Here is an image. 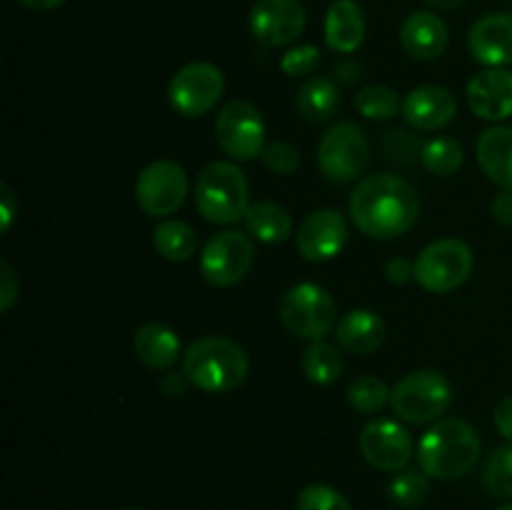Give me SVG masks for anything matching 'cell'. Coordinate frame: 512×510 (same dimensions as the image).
Returning a JSON list of instances; mask_svg holds the SVG:
<instances>
[{
	"instance_id": "cell-1",
	"label": "cell",
	"mask_w": 512,
	"mask_h": 510,
	"mask_svg": "<svg viewBox=\"0 0 512 510\" xmlns=\"http://www.w3.org/2000/svg\"><path fill=\"white\" fill-rule=\"evenodd\" d=\"M348 208L360 233L373 240H393L418 223L420 198L403 175L378 173L355 185Z\"/></svg>"
},
{
	"instance_id": "cell-2",
	"label": "cell",
	"mask_w": 512,
	"mask_h": 510,
	"mask_svg": "<svg viewBox=\"0 0 512 510\" xmlns=\"http://www.w3.org/2000/svg\"><path fill=\"white\" fill-rule=\"evenodd\" d=\"M480 448L478 430L468 420L440 418L420 438V470L435 480H460L478 465Z\"/></svg>"
},
{
	"instance_id": "cell-3",
	"label": "cell",
	"mask_w": 512,
	"mask_h": 510,
	"mask_svg": "<svg viewBox=\"0 0 512 510\" xmlns=\"http://www.w3.org/2000/svg\"><path fill=\"white\" fill-rule=\"evenodd\" d=\"M248 370V353L223 335H205L183 353V375L203 393H230L243 385Z\"/></svg>"
},
{
	"instance_id": "cell-4",
	"label": "cell",
	"mask_w": 512,
	"mask_h": 510,
	"mask_svg": "<svg viewBox=\"0 0 512 510\" xmlns=\"http://www.w3.org/2000/svg\"><path fill=\"white\" fill-rule=\"evenodd\" d=\"M195 208L215 225L243 220L250 208V185L243 170L225 160L205 165L195 180Z\"/></svg>"
},
{
	"instance_id": "cell-5",
	"label": "cell",
	"mask_w": 512,
	"mask_h": 510,
	"mask_svg": "<svg viewBox=\"0 0 512 510\" xmlns=\"http://www.w3.org/2000/svg\"><path fill=\"white\" fill-rule=\"evenodd\" d=\"M453 403V385L438 370H415L400 378L390 393L393 413L403 423L425 425L440 420Z\"/></svg>"
},
{
	"instance_id": "cell-6",
	"label": "cell",
	"mask_w": 512,
	"mask_h": 510,
	"mask_svg": "<svg viewBox=\"0 0 512 510\" xmlns=\"http://www.w3.org/2000/svg\"><path fill=\"white\" fill-rule=\"evenodd\" d=\"M473 268L475 258L468 243L458 238H440L415 258V280L428 293L445 295L468 283Z\"/></svg>"
},
{
	"instance_id": "cell-7",
	"label": "cell",
	"mask_w": 512,
	"mask_h": 510,
	"mask_svg": "<svg viewBox=\"0 0 512 510\" xmlns=\"http://www.w3.org/2000/svg\"><path fill=\"white\" fill-rule=\"evenodd\" d=\"M333 295L315 283H298L280 298V323L295 338L323 340L335 328Z\"/></svg>"
},
{
	"instance_id": "cell-8",
	"label": "cell",
	"mask_w": 512,
	"mask_h": 510,
	"mask_svg": "<svg viewBox=\"0 0 512 510\" xmlns=\"http://www.w3.org/2000/svg\"><path fill=\"white\" fill-rule=\"evenodd\" d=\"M370 160V143L363 128L355 123H335L320 138L318 165L330 183H353L365 173Z\"/></svg>"
},
{
	"instance_id": "cell-9",
	"label": "cell",
	"mask_w": 512,
	"mask_h": 510,
	"mask_svg": "<svg viewBox=\"0 0 512 510\" xmlns=\"http://www.w3.org/2000/svg\"><path fill=\"white\" fill-rule=\"evenodd\" d=\"M215 138L220 150L238 163H248L265 150L263 113L248 100H230L215 118Z\"/></svg>"
},
{
	"instance_id": "cell-10",
	"label": "cell",
	"mask_w": 512,
	"mask_h": 510,
	"mask_svg": "<svg viewBox=\"0 0 512 510\" xmlns=\"http://www.w3.org/2000/svg\"><path fill=\"white\" fill-rule=\"evenodd\" d=\"M225 90V75L208 60L188 63L170 78L168 100L175 113L185 118H200L220 103Z\"/></svg>"
},
{
	"instance_id": "cell-11",
	"label": "cell",
	"mask_w": 512,
	"mask_h": 510,
	"mask_svg": "<svg viewBox=\"0 0 512 510\" xmlns=\"http://www.w3.org/2000/svg\"><path fill=\"white\" fill-rule=\"evenodd\" d=\"M188 198V175L175 160H155L135 180V203L150 218L173 215Z\"/></svg>"
},
{
	"instance_id": "cell-12",
	"label": "cell",
	"mask_w": 512,
	"mask_h": 510,
	"mask_svg": "<svg viewBox=\"0 0 512 510\" xmlns=\"http://www.w3.org/2000/svg\"><path fill=\"white\" fill-rule=\"evenodd\" d=\"M255 248L248 235L225 230L213 235L200 250V273L215 288L238 285L253 268Z\"/></svg>"
},
{
	"instance_id": "cell-13",
	"label": "cell",
	"mask_w": 512,
	"mask_h": 510,
	"mask_svg": "<svg viewBox=\"0 0 512 510\" xmlns=\"http://www.w3.org/2000/svg\"><path fill=\"white\" fill-rule=\"evenodd\" d=\"M413 450V438L398 420L375 418L360 430V453L375 470L400 473L413 460Z\"/></svg>"
},
{
	"instance_id": "cell-14",
	"label": "cell",
	"mask_w": 512,
	"mask_h": 510,
	"mask_svg": "<svg viewBox=\"0 0 512 510\" xmlns=\"http://www.w3.org/2000/svg\"><path fill=\"white\" fill-rule=\"evenodd\" d=\"M308 13L300 0H258L250 10V33L265 48H283L303 35Z\"/></svg>"
},
{
	"instance_id": "cell-15",
	"label": "cell",
	"mask_w": 512,
	"mask_h": 510,
	"mask_svg": "<svg viewBox=\"0 0 512 510\" xmlns=\"http://www.w3.org/2000/svg\"><path fill=\"white\" fill-rule=\"evenodd\" d=\"M300 255L310 263H328L343 253L348 243V220L333 208H323L310 213L298 230Z\"/></svg>"
},
{
	"instance_id": "cell-16",
	"label": "cell",
	"mask_w": 512,
	"mask_h": 510,
	"mask_svg": "<svg viewBox=\"0 0 512 510\" xmlns=\"http://www.w3.org/2000/svg\"><path fill=\"white\" fill-rule=\"evenodd\" d=\"M458 115V100L443 85H420L403 100L405 123L415 130H440Z\"/></svg>"
},
{
	"instance_id": "cell-17",
	"label": "cell",
	"mask_w": 512,
	"mask_h": 510,
	"mask_svg": "<svg viewBox=\"0 0 512 510\" xmlns=\"http://www.w3.org/2000/svg\"><path fill=\"white\" fill-rule=\"evenodd\" d=\"M468 50L488 68L512 65V15L490 13L480 18L468 33Z\"/></svg>"
},
{
	"instance_id": "cell-18",
	"label": "cell",
	"mask_w": 512,
	"mask_h": 510,
	"mask_svg": "<svg viewBox=\"0 0 512 510\" xmlns=\"http://www.w3.org/2000/svg\"><path fill=\"white\" fill-rule=\"evenodd\" d=\"M468 105L478 118L505 120L512 115V73L505 68H488L473 75L468 83Z\"/></svg>"
},
{
	"instance_id": "cell-19",
	"label": "cell",
	"mask_w": 512,
	"mask_h": 510,
	"mask_svg": "<svg viewBox=\"0 0 512 510\" xmlns=\"http://www.w3.org/2000/svg\"><path fill=\"white\" fill-rule=\"evenodd\" d=\"M448 25L430 10H415L400 25V43L415 60H438L448 48Z\"/></svg>"
},
{
	"instance_id": "cell-20",
	"label": "cell",
	"mask_w": 512,
	"mask_h": 510,
	"mask_svg": "<svg viewBox=\"0 0 512 510\" xmlns=\"http://www.w3.org/2000/svg\"><path fill=\"white\" fill-rule=\"evenodd\" d=\"M365 40V15L355 0H335L325 13V45L333 53L350 55Z\"/></svg>"
},
{
	"instance_id": "cell-21",
	"label": "cell",
	"mask_w": 512,
	"mask_h": 510,
	"mask_svg": "<svg viewBox=\"0 0 512 510\" xmlns=\"http://www.w3.org/2000/svg\"><path fill=\"white\" fill-rule=\"evenodd\" d=\"M478 165L500 190H512V128L493 125L483 130L475 145Z\"/></svg>"
},
{
	"instance_id": "cell-22",
	"label": "cell",
	"mask_w": 512,
	"mask_h": 510,
	"mask_svg": "<svg viewBox=\"0 0 512 510\" xmlns=\"http://www.w3.org/2000/svg\"><path fill=\"white\" fill-rule=\"evenodd\" d=\"M335 340L353 355H370L383 345L385 320L375 310H350L335 325Z\"/></svg>"
},
{
	"instance_id": "cell-23",
	"label": "cell",
	"mask_w": 512,
	"mask_h": 510,
	"mask_svg": "<svg viewBox=\"0 0 512 510\" xmlns=\"http://www.w3.org/2000/svg\"><path fill=\"white\" fill-rule=\"evenodd\" d=\"M133 350L143 365L153 370H168L180 360V338L170 325L145 323L133 338Z\"/></svg>"
},
{
	"instance_id": "cell-24",
	"label": "cell",
	"mask_w": 512,
	"mask_h": 510,
	"mask_svg": "<svg viewBox=\"0 0 512 510\" xmlns=\"http://www.w3.org/2000/svg\"><path fill=\"white\" fill-rule=\"evenodd\" d=\"M245 228L260 243H285L293 235V218L288 210L273 200H258L250 203L248 213H245Z\"/></svg>"
},
{
	"instance_id": "cell-25",
	"label": "cell",
	"mask_w": 512,
	"mask_h": 510,
	"mask_svg": "<svg viewBox=\"0 0 512 510\" xmlns=\"http://www.w3.org/2000/svg\"><path fill=\"white\" fill-rule=\"evenodd\" d=\"M295 108L303 115L308 123H328L340 108V93L338 85L330 78L323 75H315L308 78L298 90V98H295Z\"/></svg>"
},
{
	"instance_id": "cell-26",
	"label": "cell",
	"mask_w": 512,
	"mask_h": 510,
	"mask_svg": "<svg viewBox=\"0 0 512 510\" xmlns=\"http://www.w3.org/2000/svg\"><path fill=\"white\" fill-rule=\"evenodd\" d=\"M153 245L160 258L170 263H185L198 250V235L183 220H160L158 228L153 230Z\"/></svg>"
},
{
	"instance_id": "cell-27",
	"label": "cell",
	"mask_w": 512,
	"mask_h": 510,
	"mask_svg": "<svg viewBox=\"0 0 512 510\" xmlns=\"http://www.w3.org/2000/svg\"><path fill=\"white\" fill-rule=\"evenodd\" d=\"M303 373L310 383L315 385H333L343 375V355L333 343L325 340H310L308 348L303 350Z\"/></svg>"
},
{
	"instance_id": "cell-28",
	"label": "cell",
	"mask_w": 512,
	"mask_h": 510,
	"mask_svg": "<svg viewBox=\"0 0 512 510\" xmlns=\"http://www.w3.org/2000/svg\"><path fill=\"white\" fill-rule=\"evenodd\" d=\"M463 145L455 138H433L423 145L420 150V163L428 173L438 175V178H450L463 165Z\"/></svg>"
},
{
	"instance_id": "cell-29",
	"label": "cell",
	"mask_w": 512,
	"mask_h": 510,
	"mask_svg": "<svg viewBox=\"0 0 512 510\" xmlns=\"http://www.w3.org/2000/svg\"><path fill=\"white\" fill-rule=\"evenodd\" d=\"M355 108L368 120H390L403 110V100L388 85H365L355 95Z\"/></svg>"
},
{
	"instance_id": "cell-30",
	"label": "cell",
	"mask_w": 512,
	"mask_h": 510,
	"mask_svg": "<svg viewBox=\"0 0 512 510\" xmlns=\"http://www.w3.org/2000/svg\"><path fill=\"white\" fill-rule=\"evenodd\" d=\"M390 393H393V390H390L383 380L375 378V375H360V378H355L353 383L348 385V390H345L348 403L353 405V410L365 415L380 413V410L390 403Z\"/></svg>"
},
{
	"instance_id": "cell-31",
	"label": "cell",
	"mask_w": 512,
	"mask_h": 510,
	"mask_svg": "<svg viewBox=\"0 0 512 510\" xmlns=\"http://www.w3.org/2000/svg\"><path fill=\"white\" fill-rule=\"evenodd\" d=\"M483 485L495 498H512V443L500 445L483 465Z\"/></svg>"
},
{
	"instance_id": "cell-32",
	"label": "cell",
	"mask_w": 512,
	"mask_h": 510,
	"mask_svg": "<svg viewBox=\"0 0 512 510\" xmlns=\"http://www.w3.org/2000/svg\"><path fill=\"white\" fill-rule=\"evenodd\" d=\"M430 493L428 475L423 470H400L388 485V495L398 508H418Z\"/></svg>"
},
{
	"instance_id": "cell-33",
	"label": "cell",
	"mask_w": 512,
	"mask_h": 510,
	"mask_svg": "<svg viewBox=\"0 0 512 510\" xmlns=\"http://www.w3.org/2000/svg\"><path fill=\"white\" fill-rule=\"evenodd\" d=\"M298 510H353L348 498L330 485L313 483L300 490Z\"/></svg>"
},
{
	"instance_id": "cell-34",
	"label": "cell",
	"mask_w": 512,
	"mask_h": 510,
	"mask_svg": "<svg viewBox=\"0 0 512 510\" xmlns=\"http://www.w3.org/2000/svg\"><path fill=\"white\" fill-rule=\"evenodd\" d=\"M263 163L270 173L275 175H293L300 168V150L295 145L275 140V143L265 145Z\"/></svg>"
},
{
	"instance_id": "cell-35",
	"label": "cell",
	"mask_w": 512,
	"mask_h": 510,
	"mask_svg": "<svg viewBox=\"0 0 512 510\" xmlns=\"http://www.w3.org/2000/svg\"><path fill=\"white\" fill-rule=\"evenodd\" d=\"M320 63V50L315 45L305 43L298 45V48H290L288 53L280 60V68H283L285 75L290 78H300V75H310Z\"/></svg>"
},
{
	"instance_id": "cell-36",
	"label": "cell",
	"mask_w": 512,
	"mask_h": 510,
	"mask_svg": "<svg viewBox=\"0 0 512 510\" xmlns=\"http://www.w3.org/2000/svg\"><path fill=\"white\" fill-rule=\"evenodd\" d=\"M20 295V283H18V275H15L13 265L8 260L0 263V310L3 313H10V308L15 305Z\"/></svg>"
},
{
	"instance_id": "cell-37",
	"label": "cell",
	"mask_w": 512,
	"mask_h": 510,
	"mask_svg": "<svg viewBox=\"0 0 512 510\" xmlns=\"http://www.w3.org/2000/svg\"><path fill=\"white\" fill-rule=\"evenodd\" d=\"M18 215V198L8 183L0 185V233L8 235L13 228V220Z\"/></svg>"
},
{
	"instance_id": "cell-38",
	"label": "cell",
	"mask_w": 512,
	"mask_h": 510,
	"mask_svg": "<svg viewBox=\"0 0 512 510\" xmlns=\"http://www.w3.org/2000/svg\"><path fill=\"white\" fill-rule=\"evenodd\" d=\"M385 275L393 285H405L415 280V263H410L408 258H393L385 265Z\"/></svg>"
},
{
	"instance_id": "cell-39",
	"label": "cell",
	"mask_w": 512,
	"mask_h": 510,
	"mask_svg": "<svg viewBox=\"0 0 512 510\" xmlns=\"http://www.w3.org/2000/svg\"><path fill=\"white\" fill-rule=\"evenodd\" d=\"M493 420H495V428H498V433L512 443V395L510 398L500 400L498 408H495V413H493Z\"/></svg>"
},
{
	"instance_id": "cell-40",
	"label": "cell",
	"mask_w": 512,
	"mask_h": 510,
	"mask_svg": "<svg viewBox=\"0 0 512 510\" xmlns=\"http://www.w3.org/2000/svg\"><path fill=\"white\" fill-rule=\"evenodd\" d=\"M490 210L500 225H512V190H503V193L495 195Z\"/></svg>"
},
{
	"instance_id": "cell-41",
	"label": "cell",
	"mask_w": 512,
	"mask_h": 510,
	"mask_svg": "<svg viewBox=\"0 0 512 510\" xmlns=\"http://www.w3.org/2000/svg\"><path fill=\"white\" fill-rule=\"evenodd\" d=\"M185 383H188V378H185V375L168 373L160 378V393L168 395V398H180V395L185 393Z\"/></svg>"
},
{
	"instance_id": "cell-42",
	"label": "cell",
	"mask_w": 512,
	"mask_h": 510,
	"mask_svg": "<svg viewBox=\"0 0 512 510\" xmlns=\"http://www.w3.org/2000/svg\"><path fill=\"white\" fill-rule=\"evenodd\" d=\"M23 8L28 10H55L65 3V0H18Z\"/></svg>"
},
{
	"instance_id": "cell-43",
	"label": "cell",
	"mask_w": 512,
	"mask_h": 510,
	"mask_svg": "<svg viewBox=\"0 0 512 510\" xmlns=\"http://www.w3.org/2000/svg\"><path fill=\"white\" fill-rule=\"evenodd\" d=\"M425 5H433V8L440 10H455L465 3V0H423Z\"/></svg>"
},
{
	"instance_id": "cell-44",
	"label": "cell",
	"mask_w": 512,
	"mask_h": 510,
	"mask_svg": "<svg viewBox=\"0 0 512 510\" xmlns=\"http://www.w3.org/2000/svg\"><path fill=\"white\" fill-rule=\"evenodd\" d=\"M498 510H512V503H510V505H500Z\"/></svg>"
},
{
	"instance_id": "cell-45",
	"label": "cell",
	"mask_w": 512,
	"mask_h": 510,
	"mask_svg": "<svg viewBox=\"0 0 512 510\" xmlns=\"http://www.w3.org/2000/svg\"><path fill=\"white\" fill-rule=\"evenodd\" d=\"M123 510H143V508H123Z\"/></svg>"
}]
</instances>
